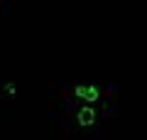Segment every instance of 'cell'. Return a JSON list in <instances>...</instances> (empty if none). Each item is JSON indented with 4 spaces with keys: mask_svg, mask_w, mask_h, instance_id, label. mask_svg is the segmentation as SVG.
I'll list each match as a JSON object with an SVG mask.
<instances>
[{
    "mask_svg": "<svg viewBox=\"0 0 147 140\" xmlns=\"http://www.w3.org/2000/svg\"><path fill=\"white\" fill-rule=\"evenodd\" d=\"M96 120V111L91 108V106H84V108L79 111V123L81 125H91Z\"/></svg>",
    "mask_w": 147,
    "mask_h": 140,
    "instance_id": "7a4b0ae2",
    "label": "cell"
},
{
    "mask_svg": "<svg viewBox=\"0 0 147 140\" xmlns=\"http://www.w3.org/2000/svg\"><path fill=\"white\" fill-rule=\"evenodd\" d=\"M76 93H79L81 99H86V101H96L100 96V91L96 86H79V88H76Z\"/></svg>",
    "mask_w": 147,
    "mask_h": 140,
    "instance_id": "6da1fadb",
    "label": "cell"
}]
</instances>
